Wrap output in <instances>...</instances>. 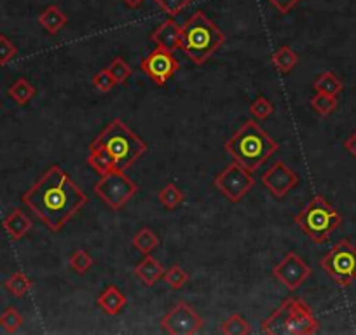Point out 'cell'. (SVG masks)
<instances>
[{
    "mask_svg": "<svg viewBox=\"0 0 356 335\" xmlns=\"http://www.w3.org/2000/svg\"><path fill=\"white\" fill-rule=\"evenodd\" d=\"M159 201H161V205L165 206L166 210L171 212V210H175L176 206L184 201V194H182V190L178 189L175 183H168V185H166L165 189H161V192H159Z\"/></svg>",
    "mask_w": 356,
    "mask_h": 335,
    "instance_id": "4316f807",
    "label": "cell"
},
{
    "mask_svg": "<svg viewBox=\"0 0 356 335\" xmlns=\"http://www.w3.org/2000/svg\"><path fill=\"white\" fill-rule=\"evenodd\" d=\"M273 110H274L273 103L264 97H259L253 103L250 105V114H253L257 119H262V121H266L267 117L273 114Z\"/></svg>",
    "mask_w": 356,
    "mask_h": 335,
    "instance_id": "836d02e7",
    "label": "cell"
},
{
    "mask_svg": "<svg viewBox=\"0 0 356 335\" xmlns=\"http://www.w3.org/2000/svg\"><path fill=\"white\" fill-rule=\"evenodd\" d=\"M156 4L163 9L168 16H178L185 8L191 6L192 0H154Z\"/></svg>",
    "mask_w": 356,
    "mask_h": 335,
    "instance_id": "d6a6232c",
    "label": "cell"
},
{
    "mask_svg": "<svg viewBox=\"0 0 356 335\" xmlns=\"http://www.w3.org/2000/svg\"><path fill=\"white\" fill-rule=\"evenodd\" d=\"M322 267L335 285L349 288L356 279V248L348 239H342L322 258Z\"/></svg>",
    "mask_w": 356,
    "mask_h": 335,
    "instance_id": "52a82bcc",
    "label": "cell"
},
{
    "mask_svg": "<svg viewBox=\"0 0 356 335\" xmlns=\"http://www.w3.org/2000/svg\"><path fill=\"white\" fill-rule=\"evenodd\" d=\"M133 274L142 279L145 287H154L165 274V267L152 255H145V258L133 269Z\"/></svg>",
    "mask_w": 356,
    "mask_h": 335,
    "instance_id": "e0dca14e",
    "label": "cell"
},
{
    "mask_svg": "<svg viewBox=\"0 0 356 335\" xmlns=\"http://www.w3.org/2000/svg\"><path fill=\"white\" fill-rule=\"evenodd\" d=\"M87 164H90L91 170H94L100 175H107L109 172L116 170L117 164L116 159H114L112 154L109 152L103 147L96 145V143L91 142L90 145V156H87Z\"/></svg>",
    "mask_w": 356,
    "mask_h": 335,
    "instance_id": "ac0fdd59",
    "label": "cell"
},
{
    "mask_svg": "<svg viewBox=\"0 0 356 335\" xmlns=\"http://www.w3.org/2000/svg\"><path fill=\"white\" fill-rule=\"evenodd\" d=\"M269 2L271 6H274L282 14H286V12H290L297 4H299L300 0H269Z\"/></svg>",
    "mask_w": 356,
    "mask_h": 335,
    "instance_id": "d590c367",
    "label": "cell"
},
{
    "mask_svg": "<svg viewBox=\"0 0 356 335\" xmlns=\"http://www.w3.org/2000/svg\"><path fill=\"white\" fill-rule=\"evenodd\" d=\"M215 187L231 203H240L255 187V179H253V173H250L240 163L233 161L224 172L215 176Z\"/></svg>",
    "mask_w": 356,
    "mask_h": 335,
    "instance_id": "9c48e42d",
    "label": "cell"
},
{
    "mask_svg": "<svg viewBox=\"0 0 356 335\" xmlns=\"http://www.w3.org/2000/svg\"><path fill=\"white\" fill-rule=\"evenodd\" d=\"M126 302H128V298H126V295H124L116 285H109L96 298V304L100 305L101 309H103V313L109 314V316L119 314L121 311H123L124 305H126Z\"/></svg>",
    "mask_w": 356,
    "mask_h": 335,
    "instance_id": "9a60e30c",
    "label": "cell"
},
{
    "mask_svg": "<svg viewBox=\"0 0 356 335\" xmlns=\"http://www.w3.org/2000/svg\"><path fill=\"white\" fill-rule=\"evenodd\" d=\"M109 72L114 77V81H116V84H123V82H126L133 75L132 67L123 58H114L112 63L109 65Z\"/></svg>",
    "mask_w": 356,
    "mask_h": 335,
    "instance_id": "4dcf8cb0",
    "label": "cell"
},
{
    "mask_svg": "<svg viewBox=\"0 0 356 335\" xmlns=\"http://www.w3.org/2000/svg\"><path fill=\"white\" fill-rule=\"evenodd\" d=\"M93 190L109 208L121 210L138 192V185L126 173L116 168L107 175H101V179L94 183Z\"/></svg>",
    "mask_w": 356,
    "mask_h": 335,
    "instance_id": "ba28073f",
    "label": "cell"
},
{
    "mask_svg": "<svg viewBox=\"0 0 356 335\" xmlns=\"http://www.w3.org/2000/svg\"><path fill=\"white\" fill-rule=\"evenodd\" d=\"M344 149L348 150L353 157H356V134H353V136H349L348 140H346Z\"/></svg>",
    "mask_w": 356,
    "mask_h": 335,
    "instance_id": "8d00e7d4",
    "label": "cell"
},
{
    "mask_svg": "<svg viewBox=\"0 0 356 335\" xmlns=\"http://www.w3.org/2000/svg\"><path fill=\"white\" fill-rule=\"evenodd\" d=\"M262 330L269 335H311L320 330V321L306 302L290 297L262 321Z\"/></svg>",
    "mask_w": 356,
    "mask_h": 335,
    "instance_id": "277c9868",
    "label": "cell"
},
{
    "mask_svg": "<svg viewBox=\"0 0 356 335\" xmlns=\"http://www.w3.org/2000/svg\"><path fill=\"white\" fill-rule=\"evenodd\" d=\"M225 44V34L202 11H196L182 25L180 49L194 65H205L218 48Z\"/></svg>",
    "mask_w": 356,
    "mask_h": 335,
    "instance_id": "3957f363",
    "label": "cell"
},
{
    "mask_svg": "<svg viewBox=\"0 0 356 335\" xmlns=\"http://www.w3.org/2000/svg\"><path fill=\"white\" fill-rule=\"evenodd\" d=\"M297 63H299V54L289 45H282L273 54V65L282 74H290L297 67Z\"/></svg>",
    "mask_w": 356,
    "mask_h": 335,
    "instance_id": "ffe728a7",
    "label": "cell"
},
{
    "mask_svg": "<svg viewBox=\"0 0 356 335\" xmlns=\"http://www.w3.org/2000/svg\"><path fill=\"white\" fill-rule=\"evenodd\" d=\"M93 257L87 254L86 250H75L74 254L68 258V265L72 267V271H75L77 274H84V272L90 271L93 267Z\"/></svg>",
    "mask_w": 356,
    "mask_h": 335,
    "instance_id": "83f0119b",
    "label": "cell"
},
{
    "mask_svg": "<svg viewBox=\"0 0 356 335\" xmlns=\"http://www.w3.org/2000/svg\"><path fill=\"white\" fill-rule=\"evenodd\" d=\"M143 74L154 82L156 86H165L166 82L178 72L180 63L175 58L171 51L163 48H156L154 51L149 52L140 63Z\"/></svg>",
    "mask_w": 356,
    "mask_h": 335,
    "instance_id": "30bf717a",
    "label": "cell"
},
{
    "mask_svg": "<svg viewBox=\"0 0 356 335\" xmlns=\"http://www.w3.org/2000/svg\"><path fill=\"white\" fill-rule=\"evenodd\" d=\"M21 325H23L21 313H19L16 307H12V305L0 314V327L4 328L8 334H14V332H18L19 328H21Z\"/></svg>",
    "mask_w": 356,
    "mask_h": 335,
    "instance_id": "f1b7e54d",
    "label": "cell"
},
{
    "mask_svg": "<svg viewBox=\"0 0 356 335\" xmlns=\"http://www.w3.org/2000/svg\"><path fill=\"white\" fill-rule=\"evenodd\" d=\"M313 88H315L316 93H326L337 97L344 86H342L341 79L335 77L334 72H323V74L315 81Z\"/></svg>",
    "mask_w": 356,
    "mask_h": 335,
    "instance_id": "7402d4cb",
    "label": "cell"
},
{
    "mask_svg": "<svg viewBox=\"0 0 356 335\" xmlns=\"http://www.w3.org/2000/svg\"><path fill=\"white\" fill-rule=\"evenodd\" d=\"M4 288L14 297H25L32 290V281L25 272L18 271L4 281Z\"/></svg>",
    "mask_w": 356,
    "mask_h": 335,
    "instance_id": "44dd1931",
    "label": "cell"
},
{
    "mask_svg": "<svg viewBox=\"0 0 356 335\" xmlns=\"http://www.w3.org/2000/svg\"><path fill=\"white\" fill-rule=\"evenodd\" d=\"M180 34L182 25H178L175 19L169 18L156 28L154 34H152V42L156 44V48H163L175 52L176 49H180Z\"/></svg>",
    "mask_w": 356,
    "mask_h": 335,
    "instance_id": "5bb4252c",
    "label": "cell"
},
{
    "mask_svg": "<svg viewBox=\"0 0 356 335\" xmlns=\"http://www.w3.org/2000/svg\"><path fill=\"white\" fill-rule=\"evenodd\" d=\"M8 94L18 105H27L28 101L35 97V88L32 86L27 79L21 77V79H18V81H16L11 88H9Z\"/></svg>",
    "mask_w": 356,
    "mask_h": 335,
    "instance_id": "cb8c5ba5",
    "label": "cell"
},
{
    "mask_svg": "<svg viewBox=\"0 0 356 335\" xmlns=\"http://www.w3.org/2000/svg\"><path fill=\"white\" fill-rule=\"evenodd\" d=\"M161 327L171 335H194L202 330V318L187 302H178L165 314Z\"/></svg>",
    "mask_w": 356,
    "mask_h": 335,
    "instance_id": "8fae6325",
    "label": "cell"
},
{
    "mask_svg": "<svg viewBox=\"0 0 356 335\" xmlns=\"http://www.w3.org/2000/svg\"><path fill=\"white\" fill-rule=\"evenodd\" d=\"M313 274V269L309 264L302 261L295 252H289L283 257L282 262H278L273 267V276L283 285L289 288L290 292H295L304 285V281H308L309 276Z\"/></svg>",
    "mask_w": 356,
    "mask_h": 335,
    "instance_id": "7c38bea8",
    "label": "cell"
},
{
    "mask_svg": "<svg viewBox=\"0 0 356 335\" xmlns=\"http://www.w3.org/2000/svg\"><path fill=\"white\" fill-rule=\"evenodd\" d=\"M339 100L334 94H326V93H316L315 97L311 98V107L313 110L318 112L320 116H330L332 112L337 108Z\"/></svg>",
    "mask_w": 356,
    "mask_h": 335,
    "instance_id": "484cf974",
    "label": "cell"
},
{
    "mask_svg": "<svg viewBox=\"0 0 356 335\" xmlns=\"http://www.w3.org/2000/svg\"><path fill=\"white\" fill-rule=\"evenodd\" d=\"M133 246L138 250L140 254L150 255L159 246V238L156 236L154 231H150L149 227H143L133 238Z\"/></svg>",
    "mask_w": 356,
    "mask_h": 335,
    "instance_id": "603a6c76",
    "label": "cell"
},
{
    "mask_svg": "<svg viewBox=\"0 0 356 335\" xmlns=\"http://www.w3.org/2000/svg\"><path fill=\"white\" fill-rule=\"evenodd\" d=\"M21 201L49 231L60 232L90 203V198L61 166L53 164L23 194Z\"/></svg>",
    "mask_w": 356,
    "mask_h": 335,
    "instance_id": "6da1fadb",
    "label": "cell"
},
{
    "mask_svg": "<svg viewBox=\"0 0 356 335\" xmlns=\"http://www.w3.org/2000/svg\"><path fill=\"white\" fill-rule=\"evenodd\" d=\"M262 183L276 199H283L299 185V175L283 161H276L262 175Z\"/></svg>",
    "mask_w": 356,
    "mask_h": 335,
    "instance_id": "4fadbf2b",
    "label": "cell"
},
{
    "mask_svg": "<svg viewBox=\"0 0 356 335\" xmlns=\"http://www.w3.org/2000/svg\"><path fill=\"white\" fill-rule=\"evenodd\" d=\"M225 152L244 170L255 173L278 149V142L255 121H247L224 145Z\"/></svg>",
    "mask_w": 356,
    "mask_h": 335,
    "instance_id": "7a4b0ae2",
    "label": "cell"
},
{
    "mask_svg": "<svg viewBox=\"0 0 356 335\" xmlns=\"http://www.w3.org/2000/svg\"><path fill=\"white\" fill-rule=\"evenodd\" d=\"M37 21H39V25H41L45 32H48V34L56 35L58 32H60L61 28L67 25L68 18H67V14H65V12L58 8V6H49V8L45 9L41 16H39Z\"/></svg>",
    "mask_w": 356,
    "mask_h": 335,
    "instance_id": "d6986e66",
    "label": "cell"
},
{
    "mask_svg": "<svg viewBox=\"0 0 356 335\" xmlns=\"http://www.w3.org/2000/svg\"><path fill=\"white\" fill-rule=\"evenodd\" d=\"M163 278H165L166 285H168L169 288H173V290H180V288H184V285L189 281V274L184 269L178 267V265H173L168 271H165Z\"/></svg>",
    "mask_w": 356,
    "mask_h": 335,
    "instance_id": "f546056e",
    "label": "cell"
},
{
    "mask_svg": "<svg viewBox=\"0 0 356 335\" xmlns=\"http://www.w3.org/2000/svg\"><path fill=\"white\" fill-rule=\"evenodd\" d=\"M2 225H4L6 232H8L9 238H11L12 241H19L21 238H25V234H28L30 229L34 227L32 220L18 208H14L8 216H6Z\"/></svg>",
    "mask_w": 356,
    "mask_h": 335,
    "instance_id": "2e32d148",
    "label": "cell"
},
{
    "mask_svg": "<svg viewBox=\"0 0 356 335\" xmlns=\"http://www.w3.org/2000/svg\"><path fill=\"white\" fill-rule=\"evenodd\" d=\"M220 332L225 335H248L251 332V327L241 314H231L222 323Z\"/></svg>",
    "mask_w": 356,
    "mask_h": 335,
    "instance_id": "d4e9b609",
    "label": "cell"
},
{
    "mask_svg": "<svg viewBox=\"0 0 356 335\" xmlns=\"http://www.w3.org/2000/svg\"><path fill=\"white\" fill-rule=\"evenodd\" d=\"M18 54V48L6 35H0V67L8 65Z\"/></svg>",
    "mask_w": 356,
    "mask_h": 335,
    "instance_id": "e575fe53",
    "label": "cell"
},
{
    "mask_svg": "<svg viewBox=\"0 0 356 335\" xmlns=\"http://www.w3.org/2000/svg\"><path fill=\"white\" fill-rule=\"evenodd\" d=\"M93 143L103 147L114 156L117 170L124 172L136 163L143 154L149 150L147 143L136 133L129 130V126L123 119L110 121L101 131Z\"/></svg>",
    "mask_w": 356,
    "mask_h": 335,
    "instance_id": "5b68a950",
    "label": "cell"
},
{
    "mask_svg": "<svg viewBox=\"0 0 356 335\" xmlns=\"http://www.w3.org/2000/svg\"><path fill=\"white\" fill-rule=\"evenodd\" d=\"M123 2L128 6L129 9H136V8H140V6H142L145 0H123Z\"/></svg>",
    "mask_w": 356,
    "mask_h": 335,
    "instance_id": "74e56055",
    "label": "cell"
},
{
    "mask_svg": "<svg viewBox=\"0 0 356 335\" xmlns=\"http://www.w3.org/2000/svg\"><path fill=\"white\" fill-rule=\"evenodd\" d=\"M91 82H93V86L96 88L100 93H109L114 86H117L116 81H114V77L110 75L109 68H103V70L96 72V74L93 75V81Z\"/></svg>",
    "mask_w": 356,
    "mask_h": 335,
    "instance_id": "1f68e13d",
    "label": "cell"
},
{
    "mask_svg": "<svg viewBox=\"0 0 356 335\" xmlns=\"http://www.w3.org/2000/svg\"><path fill=\"white\" fill-rule=\"evenodd\" d=\"M300 231L311 238L313 243L322 245L342 223V216L323 196H315L293 219Z\"/></svg>",
    "mask_w": 356,
    "mask_h": 335,
    "instance_id": "8992f818",
    "label": "cell"
}]
</instances>
